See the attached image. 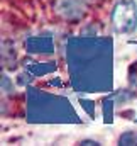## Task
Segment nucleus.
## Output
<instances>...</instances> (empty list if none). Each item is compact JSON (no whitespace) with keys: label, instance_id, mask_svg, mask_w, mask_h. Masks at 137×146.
<instances>
[{"label":"nucleus","instance_id":"obj_3","mask_svg":"<svg viewBox=\"0 0 137 146\" xmlns=\"http://www.w3.org/2000/svg\"><path fill=\"white\" fill-rule=\"evenodd\" d=\"M27 49L31 53H49L53 49V41L44 36L31 37L27 39Z\"/></svg>","mask_w":137,"mask_h":146},{"label":"nucleus","instance_id":"obj_5","mask_svg":"<svg viewBox=\"0 0 137 146\" xmlns=\"http://www.w3.org/2000/svg\"><path fill=\"white\" fill-rule=\"evenodd\" d=\"M81 145H100V143L93 141V139H85V141H81Z\"/></svg>","mask_w":137,"mask_h":146},{"label":"nucleus","instance_id":"obj_2","mask_svg":"<svg viewBox=\"0 0 137 146\" xmlns=\"http://www.w3.org/2000/svg\"><path fill=\"white\" fill-rule=\"evenodd\" d=\"M56 10L61 14V17H65L68 21H76V19L83 17L85 3H83V0H58Z\"/></svg>","mask_w":137,"mask_h":146},{"label":"nucleus","instance_id":"obj_4","mask_svg":"<svg viewBox=\"0 0 137 146\" xmlns=\"http://www.w3.org/2000/svg\"><path fill=\"white\" fill-rule=\"evenodd\" d=\"M120 145H137V133L136 131H127L120 136L119 139Z\"/></svg>","mask_w":137,"mask_h":146},{"label":"nucleus","instance_id":"obj_1","mask_svg":"<svg viewBox=\"0 0 137 146\" xmlns=\"http://www.w3.org/2000/svg\"><path fill=\"white\" fill-rule=\"evenodd\" d=\"M112 26L119 34H130L137 29V5L132 0H120L112 10Z\"/></svg>","mask_w":137,"mask_h":146}]
</instances>
